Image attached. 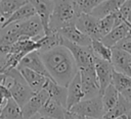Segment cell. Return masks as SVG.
<instances>
[{
    "label": "cell",
    "instance_id": "22",
    "mask_svg": "<svg viewBox=\"0 0 131 119\" xmlns=\"http://www.w3.org/2000/svg\"><path fill=\"white\" fill-rule=\"evenodd\" d=\"M61 41L62 37L57 33V32H52L49 35H43L40 37L36 42L39 44V53L49 51L53 48H56L58 46H61Z\"/></svg>",
    "mask_w": 131,
    "mask_h": 119
},
{
    "label": "cell",
    "instance_id": "20",
    "mask_svg": "<svg viewBox=\"0 0 131 119\" xmlns=\"http://www.w3.org/2000/svg\"><path fill=\"white\" fill-rule=\"evenodd\" d=\"M125 1L126 0H104L96 8H94L90 14L100 19L108 14L117 12Z\"/></svg>",
    "mask_w": 131,
    "mask_h": 119
},
{
    "label": "cell",
    "instance_id": "10",
    "mask_svg": "<svg viewBox=\"0 0 131 119\" xmlns=\"http://www.w3.org/2000/svg\"><path fill=\"white\" fill-rule=\"evenodd\" d=\"M98 21H99V19L94 17L91 14L81 13L78 16L75 25L80 32H82L83 34L90 37L91 40H99L100 41L101 38L99 35V29H98Z\"/></svg>",
    "mask_w": 131,
    "mask_h": 119
},
{
    "label": "cell",
    "instance_id": "35",
    "mask_svg": "<svg viewBox=\"0 0 131 119\" xmlns=\"http://www.w3.org/2000/svg\"><path fill=\"white\" fill-rule=\"evenodd\" d=\"M129 4H130V9H129V14H128V16H127V21L131 24V0H129Z\"/></svg>",
    "mask_w": 131,
    "mask_h": 119
},
{
    "label": "cell",
    "instance_id": "37",
    "mask_svg": "<svg viewBox=\"0 0 131 119\" xmlns=\"http://www.w3.org/2000/svg\"><path fill=\"white\" fill-rule=\"evenodd\" d=\"M74 119H86V117H84V116H81V115H77V114H74Z\"/></svg>",
    "mask_w": 131,
    "mask_h": 119
},
{
    "label": "cell",
    "instance_id": "34",
    "mask_svg": "<svg viewBox=\"0 0 131 119\" xmlns=\"http://www.w3.org/2000/svg\"><path fill=\"white\" fill-rule=\"evenodd\" d=\"M6 101H7V99L1 94V92H0V110L2 109V107L5 105V103H6Z\"/></svg>",
    "mask_w": 131,
    "mask_h": 119
},
{
    "label": "cell",
    "instance_id": "12",
    "mask_svg": "<svg viewBox=\"0 0 131 119\" xmlns=\"http://www.w3.org/2000/svg\"><path fill=\"white\" fill-rule=\"evenodd\" d=\"M18 66H21V67H26V68H29L37 73H40L42 74L43 76L47 77L48 79H51L45 65H44V62L42 61L41 59V56L39 54L38 51H33L29 54H27L19 62Z\"/></svg>",
    "mask_w": 131,
    "mask_h": 119
},
{
    "label": "cell",
    "instance_id": "15",
    "mask_svg": "<svg viewBox=\"0 0 131 119\" xmlns=\"http://www.w3.org/2000/svg\"><path fill=\"white\" fill-rule=\"evenodd\" d=\"M131 28H130V23L126 20L125 22L119 24L118 26H115L107 35H105L100 41L108 48H114L120 41L123 39L127 38L129 35Z\"/></svg>",
    "mask_w": 131,
    "mask_h": 119
},
{
    "label": "cell",
    "instance_id": "13",
    "mask_svg": "<svg viewBox=\"0 0 131 119\" xmlns=\"http://www.w3.org/2000/svg\"><path fill=\"white\" fill-rule=\"evenodd\" d=\"M57 33L66 40L77 44L79 46H83V47H90L92 40L90 37H88L87 35L83 34L82 32H80L76 25H70V26H66L62 27L60 29L57 31Z\"/></svg>",
    "mask_w": 131,
    "mask_h": 119
},
{
    "label": "cell",
    "instance_id": "39",
    "mask_svg": "<svg viewBox=\"0 0 131 119\" xmlns=\"http://www.w3.org/2000/svg\"><path fill=\"white\" fill-rule=\"evenodd\" d=\"M130 65H131V55H130Z\"/></svg>",
    "mask_w": 131,
    "mask_h": 119
},
{
    "label": "cell",
    "instance_id": "27",
    "mask_svg": "<svg viewBox=\"0 0 131 119\" xmlns=\"http://www.w3.org/2000/svg\"><path fill=\"white\" fill-rule=\"evenodd\" d=\"M91 50H92L94 56H96L102 60L111 62V60H112V48L106 47L101 41L92 40Z\"/></svg>",
    "mask_w": 131,
    "mask_h": 119
},
{
    "label": "cell",
    "instance_id": "30",
    "mask_svg": "<svg viewBox=\"0 0 131 119\" xmlns=\"http://www.w3.org/2000/svg\"><path fill=\"white\" fill-rule=\"evenodd\" d=\"M114 26H115V13L108 14L100 18L98 21V29H99L100 38L102 39L105 35H107L114 28Z\"/></svg>",
    "mask_w": 131,
    "mask_h": 119
},
{
    "label": "cell",
    "instance_id": "40",
    "mask_svg": "<svg viewBox=\"0 0 131 119\" xmlns=\"http://www.w3.org/2000/svg\"><path fill=\"white\" fill-rule=\"evenodd\" d=\"M86 119H92V118H86Z\"/></svg>",
    "mask_w": 131,
    "mask_h": 119
},
{
    "label": "cell",
    "instance_id": "4",
    "mask_svg": "<svg viewBox=\"0 0 131 119\" xmlns=\"http://www.w3.org/2000/svg\"><path fill=\"white\" fill-rule=\"evenodd\" d=\"M69 111L86 118L102 119L104 115V109L101 96H96L91 99H84L78 104L74 105Z\"/></svg>",
    "mask_w": 131,
    "mask_h": 119
},
{
    "label": "cell",
    "instance_id": "2",
    "mask_svg": "<svg viewBox=\"0 0 131 119\" xmlns=\"http://www.w3.org/2000/svg\"><path fill=\"white\" fill-rule=\"evenodd\" d=\"M79 15L75 8L74 0H55L49 19L50 32H57L62 27L74 25Z\"/></svg>",
    "mask_w": 131,
    "mask_h": 119
},
{
    "label": "cell",
    "instance_id": "36",
    "mask_svg": "<svg viewBox=\"0 0 131 119\" xmlns=\"http://www.w3.org/2000/svg\"><path fill=\"white\" fill-rule=\"evenodd\" d=\"M122 119H131V110H130V111H129V112H128Z\"/></svg>",
    "mask_w": 131,
    "mask_h": 119
},
{
    "label": "cell",
    "instance_id": "21",
    "mask_svg": "<svg viewBox=\"0 0 131 119\" xmlns=\"http://www.w3.org/2000/svg\"><path fill=\"white\" fill-rule=\"evenodd\" d=\"M66 110L63 106L49 98L39 111V114L52 119H63Z\"/></svg>",
    "mask_w": 131,
    "mask_h": 119
},
{
    "label": "cell",
    "instance_id": "11",
    "mask_svg": "<svg viewBox=\"0 0 131 119\" xmlns=\"http://www.w3.org/2000/svg\"><path fill=\"white\" fill-rule=\"evenodd\" d=\"M48 99H49V95L44 88L41 90L40 92L35 93L32 96V98L21 107V113L24 119H28L34 116L35 114L39 113V111L41 110V108Z\"/></svg>",
    "mask_w": 131,
    "mask_h": 119
},
{
    "label": "cell",
    "instance_id": "28",
    "mask_svg": "<svg viewBox=\"0 0 131 119\" xmlns=\"http://www.w3.org/2000/svg\"><path fill=\"white\" fill-rule=\"evenodd\" d=\"M104 0H74V5L79 14H90L94 8H96Z\"/></svg>",
    "mask_w": 131,
    "mask_h": 119
},
{
    "label": "cell",
    "instance_id": "26",
    "mask_svg": "<svg viewBox=\"0 0 131 119\" xmlns=\"http://www.w3.org/2000/svg\"><path fill=\"white\" fill-rule=\"evenodd\" d=\"M119 96L120 93L117 91V88L111 83L103 92V94L101 95V100H102V105H103V109H104V114L111 110L118 102L119 100Z\"/></svg>",
    "mask_w": 131,
    "mask_h": 119
},
{
    "label": "cell",
    "instance_id": "19",
    "mask_svg": "<svg viewBox=\"0 0 131 119\" xmlns=\"http://www.w3.org/2000/svg\"><path fill=\"white\" fill-rule=\"evenodd\" d=\"M36 15V11H35V8L33 7V5L28 2L27 4L23 5L20 8H18L16 11H14L10 17H8L2 24H1V27H5L11 23H14V22H20V21H25L33 16Z\"/></svg>",
    "mask_w": 131,
    "mask_h": 119
},
{
    "label": "cell",
    "instance_id": "17",
    "mask_svg": "<svg viewBox=\"0 0 131 119\" xmlns=\"http://www.w3.org/2000/svg\"><path fill=\"white\" fill-rule=\"evenodd\" d=\"M82 100H84V93L82 90L81 77H80V74L78 72L68 85L67 110H70L74 105L78 104Z\"/></svg>",
    "mask_w": 131,
    "mask_h": 119
},
{
    "label": "cell",
    "instance_id": "8",
    "mask_svg": "<svg viewBox=\"0 0 131 119\" xmlns=\"http://www.w3.org/2000/svg\"><path fill=\"white\" fill-rule=\"evenodd\" d=\"M94 68L99 84V96H101L104 90L112 83V77L115 70L111 62L102 60L96 56H94Z\"/></svg>",
    "mask_w": 131,
    "mask_h": 119
},
{
    "label": "cell",
    "instance_id": "24",
    "mask_svg": "<svg viewBox=\"0 0 131 119\" xmlns=\"http://www.w3.org/2000/svg\"><path fill=\"white\" fill-rule=\"evenodd\" d=\"M28 0H1L0 1V22L1 24L11 16V14L27 4Z\"/></svg>",
    "mask_w": 131,
    "mask_h": 119
},
{
    "label": "cell",
    "instance_id": "9",
    "mask_svg": "<svg viewBox=\"0 0 131 119\" xmlns=\"http://www.w3.org/2000/svg\"><path fill=\"white\" fill-rule=\"evenodd\" d=\"M35 8L36 15L40 18L44 35H49L51 32L49 29V19L53 11L55 0H28Z\"/></svg>",
    "mask_w": 131,
    "mask_h": 119
},
{
    "label": "cell",
    "instance_id": "5",
    "mask_svg": "<svg viewBox=\"0 0 131 119\" xmlns=\"http://www.w3.org/2000/svg\"><path fill=\"white\" fill-rule=\"evenodd\" d=\"M61 46L66 47L70 51V53L72 54V56L76 62L78 70L94 65V55L91 50V46L90 47L79 46V45L74 44L63 38L61 41Z\"/></svg>",
    "mask_w": 131,
    "mask_h": 119
},
{
    "label": "cell",
    "instance_id": "25",
    "mask_svg": "<svg viewBox=\"0 0 131 119\" xmlns=\"http://www.w3.org/2000/svg\"><path fill=\"white\" fill-rule=\"evenodd\" d=\"M0 119H24L21 108L12 99H8L0 110Z\"/></svg>",
    "mask_w": 131,
    "mask_h": 119
},
{
    "label": "cell",
    "instance_id": "7",
    "mask_svg": "<svg viewBox=\"0 0 131 119\" xmlns=\"http://www.w3.org/2000/svg\"><path fill=\"white\" fill-rule=\"evenodd\" d=\"M78 72L81 77L84 99H91L96 96H99V84L96 77L94 65L87 68L79 69Z\"/></svg>",
    "mask_w": 131,
    "mask_h": 119
},
{
    "label": "cell",
    "instance_id": "41",
    "mask_svg": "<svg viewBox=\"0 0 131 119\" xmlns=\"http://www.w3.org/2000/svg\"><path fill=\"white\" fill-rule=\"evenodd\" d=\"M119 119H122V118H119Z\"/></svg>",
    "mask_w": 131,
    "mask_h": 119
},
{
    "label": "cell",
    "instance_id": "3",
    "mask_svg": "<svg viewBox=\"0 0 131 119\" xmlns=\"http://www.w3.org/2000/svg\"><path fill=\"white\" fill-rule=\"evenodd\" d=\"M7 75V78L11 79V82L8 84V90L10 92L11 98L18 104L21 108L35 94L32 88L28 85L25 78L20 74L17 68H12L4 72Z\"/></svg>",
    "mask_w": 131,
    "mask_h": 119
},
{
    "label": "cell",
    "instance_id": "1",
    "mask_svg": "<svg viewBox=\"0 0 131 119\" xmlns=\"http://www.w3.org/2000/svg\"><path fill=\"white\" fill-rule=\"evenodd\" d=\"M39 54L51 79L62 86H68L78 73V67L70 51L63 46H58Z\"/></svg>",
    "mask_w": 131,
    "mask_h": 119
},
{
    "label": "cell",
    "instance_id": "18",
    "mask_svg": "<svg viewBox=\"0 0 131 119\" xmlns=\"http://www.w3.org/2000/svg\"><path fill=\"white\" fill-rule=\"evenodd\" d=\"M44 90L48 93L49 98L59 103L67 109V101H68V86H62L56 83L52 79H47Z\"/></svg>",
    "mask_w": 131,
    "mask_h": 119
},
{
    "label": "cell",
    "instance_id": "33",
    "mask_svg": "<svg viewBox=\"0 0 131 119\" xmlns=\"http://www.w3.org/2000/svg\"><path fill=\"white\" fill-rule=\"evenodd\" d=\"M28 119H52V118H49V117H46V116H43V115L37 113V114H35L34 116H32V117H30Z\"/></svg>",
    "mask_w": 131,
    "mask_h": 119
},
{
    "label": "cell",
    "instance_id": "42",
    "mask_svg": "<svg viewBox=\"0 0 131 119\" xmlns=\"http://www.w3.org/2000/svg\"><path fill=\"white\" fill-rule=\"evenodd\" d=\"M0 1H1V0H0Z\"/></svg>",
    "mask_w": 131,
    "mask_h": 119
},
{
    "label": "cell",
    "instance_id": "31",
    "mask_svg": "<svg viewBox=\"0 0 131 119\" xmlns=\"http://www.w3.org/2000/svg\"><path fill=\"white\" fill-rule=\"evenodd\" d=\"M114 48L120 49V50L128 53L129 55H131V38H125V39H123Z\"/></svg>",
    "mask_w": 131,
    "mask_h": 119
},
{
    "label": "cell",
    "instance_id": "38",
    "mask_svg": "<svg viewBox=\"0 0 131 119\" xmlns=\"http://www.w3.org/2000/svg\"><path fill=\"white\" fill-rule=\"evenodd\" d=\"M127 38H131V31H130V33H129V35L127 36Z\"/></svg>",
    "mask_w": 131,
    "mask_h": 119
},
{
    "label": "cell",
    "instance_id": "14",
    "mask_svg": "<svg viewBox=\"0 0 131 119\" xmlns=\"http://www.w3.org/2000/svg\"><path fill=\"white\" fill-rule=\"evenodd\" d=\"M111 63L114 70L126 75L131 76V65H130V55L120 49L112 48V60Z\"/></svg>",
    "mask_w": 131,
    "mask_h": 119
},
{
    "label": "cell",
    "instance_id": "29",
    "mask_svg": "<svg viewBox=\"0 0 131 119\" xmlns=\"http://www.w3.org/2000/svg\"><path fill=\"white\" fill-rule=\"evenodd\" d=\"M112 84L117 88L119 93L131 86V76L114 71L112 77Z\"/></svg>",
    "mask_w": 131,
    "mask_h": 119
},
{
    "label": "cell",
    "instance_id": "32",
    "mask_svg": "<svg viewBox=\"0 0 131 119\" xmlns=\"http://www.w3.org/2000/svg\"><path fill=\"white\" fill-rule=\"evenodd\" d=\"M6 58L4 57H0V74L1 73H4L6 71Z\"/></svg>",
    "mask_w": 131,
    "mask_h": 119
},
{
    "label": "cell",
    "instance_id": "23",
    "mask_svg": "<svg viewBox=\"0 0 131 119\" xmlns=\"http://www.w3.org/2000/svg\"><path fill=\"white\" fill-rule=\"evenodd\" d=\"M130 110H131V103H129L127 100H125L120 95L117 104L103 115L102 119H119V118H123Z\"/></svg>",
    "mask_w": 131,
    "mask_h": 119
},
{
    "label": "cell",
    "instance_id": "16",
    "mask_svg": "<svg viewBox=\"0 0 131 119\" xmlns=\"http://www.w3.org/2000/svg\"><path fill=\"white\" fill-rule=\"evenodd\" d=\"M16 68L18 69V71L20 72V74L25 78L26 82L32 88V91L34 93L40 92L41 90L44 88V85H45V83H46V81L48 79L47 77H45L42 74L37 73V72L29 69V68H26V67L17 66Z\"/></svg>",
    "mask_w": 131,
    "mask_h": 119
},
{
    "label": "cell",
    "instance_id": "6",
    "mask_svg": "<svg viewBox=\"0 0 131 119\" xmlns=\"http://www.w3.org/2000/svg\"><path fill=\"white\" fill-rule=\"evenodd\" d=\"M11 25L19 39H32L36 41L44 35L41 20L37 15L25 21L11 23Z\"/></svg>",
    "mask_w": 131,
    "mask_h": 119
}]
</instances>
